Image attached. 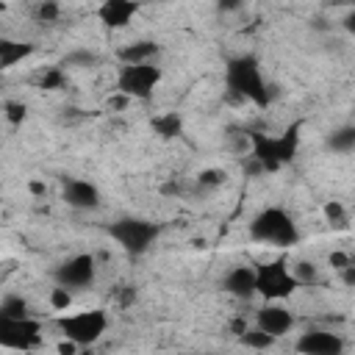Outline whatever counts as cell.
Segmentation results:
<instances>
[{
  "instance_id": "cell-13",
  "label": "cell",
  "mask_w": 355,
  "mask_h": 355,
  "mask_svg": "<svg viewBox=\"0 0 355 355\" xmlns=\"http://www.w3.org/2000/svg\"><path fill=\"white\" fill-rule=\"evenodd\" d=\"M219 288L225 294L236 297V300H250L255 294V269L252 266H244V263L227 269L225 277L219 280Z\"/></svg>"
},
{
  "instance_id": "cell-2",
  "label": "cell",
  "mask_w": 355,
  "mask_h": 355,
  "mask_svg": "<svg viewBox=\"0 0 355 355\" xmlns=\"http://www.w3.org/2000/svg\"><path fill=\"white\" fill-rule=\"evenodd\" d=\"M250 239L263 244V247H277V250H288L294 244H300V227L294 222V216L277 205H269L263 211H258L250 222Z\"/></svg>"
},
{
  "instance_id": "cell-19",
  "label": "cell",
  "mask_w": 355,
  "mask_h": 355,
  "mask_svg": "<svg viewBox=\"0 0 355 355\" xmlns=\"http://www.w3.org/2000/svg\"><path fill=\"white\" fill-rule=\"evenodd\" d=\"M0 316H11V319H25L31 316V305L25 297L19 294H8L0 300Z\"/></svg>"
},
{
  "instance_id": "cell-14",
  "label": "cell",
  "mask_w": 355,
  "mask_h": 355,
  "mask_svg": "<svg viewBox=\"0 0 355 355\" xmlns=\"http://www.w3.org/2000/svg\"><path fill=\"white\" fill-rule=\"evenodd\" d=\"M136 11H139V6L130 0H105L97 8V17L105 28H125L136 17Z\"/></svg>"
},
{
  "instance_id": "cell-30",
  "label": "cell",
  "mask_w": 355,
  "mask_h": 355,
  "mask_svg": "<svg viewBox=\"0 0 355 355\" xmlns=\"http://www.w3.org/2000/svg\"><path fill=\"white\" fill-rule=\"evenodd\" d=\"M31 191H33V194H44V186H42V183H31Z\"/></svg>"
},
{
  "instance_id": "cell-21",
  "label": "cell",
  "mask_w": 355,
  "mask_h": 355,
  "mask_svg": "<svg viewBox=\"0 0 355 355\" xmlns=\"http://www.w3.org/2000/svg\"><path fill=\"white\" fill-rule=\"evenodd\" d=\"M241 344L244 347H252V349H269L275 344V338H269L266 333H261L258 327H252V330H241Z\"/></svg>"
},
{
  "instance_id": "cell-6",
  "label": "cell",
  "mask_w": 355,
  "mask_h": 355,
  "mask_svg": "<svg viewBox=\"0 0 355 355\" xmlns=\"http://www.w3.org/2000/svg\"><path fill=\"white\" fill-rule=\"evenodd\" d=\"M297 288H300V283L291 275L288 258H277L272 263L255 266V294H261L266 302H283Z\"/></svg>"
},
{
  "instance_id": "cell-7",
  "label": "cell",
  "mask_w": 355,
  "mask_h": 355,
  "mask_svg": "<svg viewBox=\"0 0 355 355\" xmlns=\"http://www.w3.org/2000/svg\"><path fill=\"white\" fill-rule=\"evenodd\" d=\"M161 83V67L155 64H122L116 72V92L125 100H147Z\"/></svg>"
},
{
  "instance_id": "cell-5",
  "label": "cell",
  "mask_w": 355,
  "mask_h": 355,
  "mask_svg": "<svg viewBox=\"0 0 355 355\" xmlns=\"http://www.w3.org/2000/svg\"><path fill=\"white\" fill-rule=\"evenodd\" d=\"M55 327L64 336V341H72L75 347H92L108 330V313L103 308H86V311L64 313V316H58Z\"/></svg>"
},
{
  "instance_id": "cell-10",
  "label": "cell",
  "mask_w": 355,
  "mask_h": 355,
  "mask_svg": "<svg viewBox=\"0 0 355 355\" xmlns=\"http://www.w3.org/2000/svg\"><path fill=\"white\" fill-rule=\"evenodd\" d=\"M294 349L300 355H344L347 344L338 333L333 330H322V327H311L305 333H300V338L294 341Z\"/></svg>"
},
{
  "instance_id": "cell-11",
  "label": "cell",
  "mask_w": 355,
  "mask_h": 355,
  "mask_svg": "<svg viewBox=\"0 0 355 355\" xmlns=\"http://www.w3.org/2000/svg\"><path fill=\"white\" fill-rule=\"evenodd\" d=\"M294 313L283 305V302H266V305H261L258 311H255V327L261 330V333H266L269 338H283L286 333H291L294 330Z\"/></svg>"
},
{
  "instance_id": "cell-24",
  "label": "cell",
  "mask_w": 355,
  "mask_h": 355,
  "mask_svg": "<svg viewBox=\"0 0 355 355\" xmlns=\"http://www.w3.org/2000/svg\"><path fill=\"white\" fill-rule=\"evenodd\" d=\"M25 114H28L25 103H17V100H8V103H6V119H8L11 125H19V122L25 119Z\"/></svg>"
},
{
  "instance_id": "cell-20",
  "label": "cell",
  "mask_w": 355,
  "mask_h": 355,
  "mask_svg": "<svg viewBox=\"0 0 355 355\" xmlns=\"http://www.w3.org/2000/svg\"><path fill=\"white\" fill-rule=\"evenodd\" d=\"M291 275H294V280L300 283V288H302V286H313V283H319V269H316V263H311V261H300V263H294V266H291Z\"/></svg>"
},
{
  "instance_id": "cell-12",
  "label": "cell",
  "mask_w": 355,
  "mask_h": 355,
  "mask_svg": "<svg viewBox=\"0 0 355 355\" xmlns=\"http://www.w3.org/2000/svg\"><path fill=\"white\" fill-rule=\"evenodd\" d=\"M61 197L75 211H97L100 208V189L92 180H83V178H67L64 189H61Z\"/></svg>"
},
{
  "instance_id": "cell-1",
  "label": "cell",
  "mask_w": 355,
  "mask_h": 355,
  "mask_svg": "<svg viewBox=\"0 0 355 355\" xmlns=\"http://www.w3.org/2000/svg\"><path fill=\"white\" fill-rule=\"evenodd\" d=\"M225 86H227L236 97L250 100V103H255L258 108L269 105V100H272L269 86H266L263 72H261V61H258L255 55H250V53L236 55V58L227 61V67H225Z\"/></svg>"
},
{
  "instance_id": "cell-4",
  "label": "cell",
  "mask_w": 355,
  "mask_h": 355,
  "mask_svg": "<svg viewBox=\"0 0 355 355\" xmlns=\"http://www.w3.org/2000/svg\"><path fill=\"white\" fill-rule=\"evenodd\" d=\"M108 236L133 258L144 255L161 236V225L144 216H119L108 225Z\"/></svg>"
},
{
  "instance_id": "cell-25",
  "label": "cell",
  "mask_w": 355,
  "mask_h": 355,
  "mask_svg": "<svg viewBox=\"0 0 355 355\" xmlns=\"http://www.w3.org/2000/svg\"><path fill=\"white\" fill-rule=\"evenodd\" d=\"M64 64H83V67H89V64H97V55H94V53H89V50H78V53L67 55V58H64Z\"/></svg>"
},
{
  "instance_id": "cell-9",
  "label": "cell",
  "mask_w": 355,
  "mask_h": 355,
  "mask_svg": "<svg viewBox=\"0 0 355 355\" xmlns=\"http://www.w3.org/2000/svg\"><path fill=\"white\" fill-rule=\"evenodd\" d=\"M55 277V286L58 288H67L69 294L75 291H89L97 280V261L92 252H78L67 261H61L53 272Z\"/></svg>"
},
{
  "instance_id": "cell-18",
  "label": "cell",
  "mask_w": 355,
  "mask_h": 355,
  "mask_svg": "<svg viewBox=\"0 0 355 355\" xmlns=\"http://www.w3.org/2000/svg\"><path fill=\"white\" fill-rule=\"evenodd\" d=\"M153 130H155L161 139H175V136H180V130H183V119H180V114H175V111L161 114V116L153 119Z\"/></svg>"
},
{
  "instance_id": "cell-29",
  "label": "cell",
  "mask_w": 355,
  "mask_h": 355,
  "mask_svg": "<svg viewBox=\"0 0 355 355\" xmlns=\"http://www.w3.org/2000/svg\"><path fill=\"white\" fill-rule=\"evenodd\" d=\"M75 349H78V347H75L72 341H61V344H58V355H75Z\"/></svg>"
},
{
  "instance_id": "cell-22",
  "label": "cell",
  "mask_w": 355,
  "mask_h": 355,
  "mask_svg": "<svg viewBox=\"0 0 355 355\" xmlns=\"http://www.w3.org/2000/svg\"><path fill=\"white\" fill-rule=\"evenodd\" d=\"M324 216H327L330 225H344L347 222V211H344V205L338 200H333V202L324 205Z\"/></svg>"
},
{
  "instance_id": "cell-32",
  "label": "cell",
  "mask_w": 355,
  "mask_h": 355,
  "mask_svg": "<svg viewBox=\"0 0 355 355\" xmlns=\"http://www.w3.org/2000/svg\"><path fill=\"white\" fill-rule=\"evenodd\" d=\"M211 355H216V352H211Z\"/></svg>"
},
{
  "instance_id": "cell-3",
  "label": "cell",
  "mask_w": 355,
  "mask_h": 355,
  "mask_svg": "<svg viewBox=\"0 0 355 355\" xmlns=\"http://www.w3.org/2000/svg\"><path fill=\"white\" fill-rule=\"evenodd\" d=\"M250 144H252V158H255L258 169H277V166L288 164L297 155V147H300V125H291L280 136L250 133Z\"/></svg>"
},
{
  "instance_id": "cell-8",
  "label": "cell",
  "mask_w": 355,
  "mask_h": 355,
  "mask_svg": "<svg viewBox=\"0 0 355 355\" xmlns=\"http://www.w3.org/2000/svg\"><path fill=\"white\" fill-rule=\"evenodd\" d=\"M42 341H44V333H42L39 319H33V316H25V319L0 316V347L3 349L33 352L42 347Z\"/></svg>"
},
{
  "instance_id": "cell-15",
  "label": "cell",
  "mask_w": 355,
  "mask_h": 355,
  "mask_svg": "<svg viewBox=\"0 0 355 355\" xmlns=\"http://www.w3.org/2000/svg\"><path fill=\"white\" fill-rule=\"evenodd\" d=\"M158 50H161L158 42H153V39H136V42L119 47L116 58L122 64H153V58L158 55Z\"/></svg>"
},
{
  "instance_id": "cell-17",
  "label": "cell",
  "mask_w": 355,
  "mask_h": 355,
  "mask_svg": "<svg viewBox=\"0 0 355 355\" xmlns=\"http://www.w3.org/2000/svg\"><path fill=\"white\" fill-rule=\"evenodd\" d=\"M327 150H333V153H341V155H347V153H352L355 150V128L352 125H344V128H338V130H333L330 136H327Z\"/></svg>"
},
{
  "instance_id": "cell-27",
  "label": "cell",
  "mask_w": 355,
  "mask_h": 355,
  "mask_svg": "<svg viewBox=\"0 0 355 355\" xmlns=\"http://www.w3.org/2000/svg\"><path fill=\"white\" fill-rule=\"evenodd\" d=\"M58 11H61V8H58L55 3H42V6L36 8V17H39L42 22H53V19L58 17Z\"/></svg>"
},
{
  "instance_id": "cell-23",
  "label": "cell",
  "mask_w": 355,
  "mask_h": 355,
  "mask_svg": "<svg viewBox=\"0 0 355 355\" xmlns=\"http://www.w3.org/2000/svg\"><path fill=\"white\" fill-rule=\"evenodd\" d=\"M50 305L55 308V311H69V305H72V294L67 291V288H53L50 291Z\"/></svg>"
},
{
  "instance_id": "cell-16",
  "label": "cell",
  "mask_w": 355,
  "mask_h": 355,
  "mask_svg": "<svg viewBox=\"0 0 355 355\" xmlns=\"http://www.w3.org/2000/svg\"><path fill=\"white\" fill-rule=\"evenodd\" d=\"M33 44L31 42H17V39H0V69H11L19 61H25L28 55H33Z\"/></svg>"
},
{
  "instance_id": "cell-28",
  "label": "cell",
  "mask_w": 355,
  "mask_h": 355,
  "mask_svg": "<svg viewBox=\"0 0 355 355\" xmlns=\"http://www.w3.org/2000/svg\"><path fill=\"white\" fill-rule=\"evenodd\" d=\"M330 266H333V269H349L352 263H349V255H344V252H333V255H330Z\"/></svg>"
},
{
  "instance_id": "cell-31",
  "label": "cell",
  "mask_w": 355,
  "mask_h": 355,
  "mask_svg": "<svg viewBox=\"0 0 355 355\" xmlns=\"http://www.w3.org/2000/svg\"><path fill=\"white\" fill-rule=\"evenodd\" d=\"M3 8H6V6H3V3H0V11H3Z\"/></svg>"
},
{
  "instance_id": "cell-26",
  "label": "cell",
  "mask_w": 355,
  "mask_h": 355,
  "mask_svg": "<svg viewBox=\"0 0 355 355\" xmlns=\"http://www.w3.org/2000/svg\"><path fill=\"white\" fill-rule=\"evenodd\" d=\"M61 83H64V72H61L58 67H53V69L42 78V89H58Z\"/></svg>"
}]
</instances>
